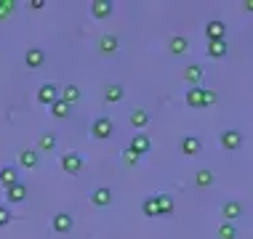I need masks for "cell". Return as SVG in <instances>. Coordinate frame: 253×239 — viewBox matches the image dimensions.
Listing matches in <instances>:
<instances>
[{"instance_id":"obj_1","label":"cell","mask_w":253,"mask_h":239,"mask_svg":"<svg viewBox=\"0 0 253 239\" xmlns=\"http://www.w3.org/2000/svg\"><path fill=\"white\" fill-rule=\"evenodd\" d=\"M61 170H64V173L78 175L80 170H83V157H80L78 152H67V154H61Z\"/></svg>"},{"instance_id":"obj_2","label":"cell","mask_w":253,"mask_h":239,"mask_svg":"<svg viewBox=\"0 0 253 239\" xmlns=\"http://www.w3.org/2000/svg\"><path fill=\"white\" fill-rule=\"evenodd\" d=\"M112 131H115V125H112V120H109V117H96V120H93V125H91L93 138H109Z\"/></svg>"},{"instance_id":"obj_3","label":"cell","mask_w":253,"mask_h":239,"mask_svg":"<svg viewBox=\"0 0 253 239\" xmlns=\"http://www.w3.org/2000/svg\"><path fill=\"white\" fill-rule=\"evenodd\" d=\"M221 215H224V221H227V223L237 221V218H243V202L227 200V202L221 205Z\"/></svg>"},{"instance_id":"obj_4","label":"cell","mask_w":253,"mask_h":239,"mask_svg":"<svg viewBox=\"0 0 253 239\" xmlns=\"http://www.w3.org/2000/svg\"><path fill=\"white\" fill-rule=\"evenodd\" d=\"M56 99H59V88L53 85V83H43V85L38 88V101H40V104H48L51 106Z\"/></svg>"},{"instance_id":"obj_5","label":"cell","mask_w":253,"mask_h":239,"mask_svg":"<svg viewBox=\"0 0 253 239\" xmlns=\"http://www.w3.org/2000/svg\"><path fill=\"white\" fill-rule=\"evenodd\" d=\"M240 143H243V131H224L221 133V146L227 149V152L240 149Z\"/></svg>"},{"instance_id":"obj_6","label":"cell","mask_w":253,"mask_h":239,"mask_svg":"<svg viewBox=\"0 0 253 239\" xmlns=\"http://www.w3.org/2000/svg\"><path fill=\"white\" fill-rule=\"evenodd\" d=\"M224 35H227V24H224V22L211 19V22L205 24V37H208V40H224Z\"/></svg>"},{"instance_id":"obj_7","label":"cell","mask_w":253,"mask_h":239,"mask_svg":"<svg viewBox=\"0 0 253 239\" xmlns=\"http://www.w3.org/2000/svg\"><path fill=\"white\" fill-rule=\"evenodd\" d=\"M51 229L56 231V234H67V231L72 229V215L70 213H56L51 221Z\"/></svg>"},{"instance_id":"obj_8","label":"cell","mask_w":253,"mask_h":239,"mask_svg":"<svg viewBox=\"0 0 253 239\" xmlns=\"http://www.w3.org/2000/svg\"><path fill=\"white\" fill-rule=\"evenodd\" d=\"M24 61H27L30 69H38V67H43V61H45V51L43 48H30V51L24 53Z\"/></svg>"},{"instance_id":"obj_9","label":"cell","mask_w":253,"mask_h":239,"mask_svg":"<svg viewBox=\"0 0 253 239\" xmlns=\"http://www.w3.org/2000/svg\"><path fill=\"white\" fill-rule=\"evenodd\" d=\"M38 162H40V152H35V149H24V152H19V165L22 168L32 170V168H38Z\"/></svg>"},{"instance_id":"obj_10","label":"cell","mask_w":253,"mask_h":239,"mask_svg":"<svg viewBox=\"0 0 253 239\" xmlns=\"http://www.w3.org/2000/svg\"><path fill=\"white\" fill-rule=\"evenodd\" d=\"M112 11H115V3H109V0H96V3L91 5V16L93 19H107Z\"/></svg>"},{"instance_id":"obj_11","label":"cell","mask_w":253,"mask_h":239,"mask_svg":"<svg viewBox=\"0 0 253 239\" xmlns=\"http://www.w3.org/2000/svg\"><path fill=\"white\" fill-rule=\"evenodd\" d=\"M184 99H187V106H192V109H205V101H203V88H200V85L189 88Z\"/></svg>"},{"instance_id":"obj_12","label":"cell","mask_w":253,"mask_h":239,"mask_svg":"<svg viewBox=\"0 0 253 239\" xmlns=\"http://www.w3.org/2000/svg\"><path fill=\"white\" fill-rule=\"evenodd\" d=\"M200 149H203V143H200L197 136H184V138H181V154L192 157V154L200 152Z\"/></svg>"},{"instance_id":"obj_13","label":"cell","mask_w":253,"mask_h":239,"mask_svg":"<svg viewBox=\"0 0 253 239\" xmlns=\"http://www.w3.org/2000/svg\"><path fill=\"white\" fill-rule=\"evenodd\" d=\"M91 202L96 205V207H107V205L112 202V189H107V186H99V189L91 194Z\"/></svg>"},{"instance_id":"obj_14","label":"cell","mask_w":253,"mask_h":239,"mask_svg":"<svg viewBox=\"0 0 253 239\" xmlns=\"http://www.w3.org/2000/svg\"><path fill=\"white\" fill-rule=\"evenodd\" d=\"M227 51H229L227 40H208V56H211V59L227 56Z\"/></svg>"},{"instance_id":"obj_15","label":"cell","mask_w":253,"mask_h":239,"mask_svg":"<svg viewBox=\"0 0 253 239\" xmlns=\"http://www.w3.org/2000/svg\"><path fill=\"white\" fill-rule=\"evenodd\" d=\"M149 146H152V143H149L147 136H144V133H136L133 138H131V146H128V149H133V152L141 157V154H147V152H149Z\"/></svg>"},{"instance_id":"obj_16","label":"cell","mask_w":253,"mask_h":239,"mask_svg":"<svg viewBox=\"0 0 253 239\" xmlns=\"http://www.w3.org/2000/svg\"><path fill=\"white\" fill-rule=\"evenodd\" d=\"M5 197H8V202H24V197H27V186H24L22 181L13 183V186L5 189Z\"/></svg>"},{"instance_id":"obj_17","label":"cell","mask_w":253,"mask_h":239,"mask_svg":"<svg viewBox=\"0 0 253 239\" xmlns=\"http://www.w3.org/2000/svg\"><path fill=\"white\" fill-rule=\"evenodd\" d=\"M118 37H115V35H101L99 37V51L101 53H104V56H109V53H115V51H118Z\"/></svg>"},{"instance_id":"obj_18","label":"cell","mask_w":253,"mask_h":239,"mask_svg":"<svg viewBox=\"0 0 253 239\" xmlns=\"http://www.w3.org/2000/svg\"><path fill=\"white\" fill-rule=\"evenodd\" d=\"M0 183H3L5 189L13 186V183H19V173H16V168H11V165L0 168Z\"/></svg>"},{"instance_id":"obj_19","label":"cell","mask_w":253,"mask_h":239,"mask_svg":"<svg viewBox=\"0 0 253 239\" xmlns=\"http://www.w3.org/2000/svg\"><path fill=\"white\" fill-rule=\"evenodd\" d=\"M128 120H131V125L136 128V131H141V128H147V125H149V114H147V109H133Z\"/></svg>"},{"instance_id":"obj_20","label":"cell","mask_w":253,"mask_h":239,"mask_svg":"<svg viewBox=\"0 0 253 239\" xmlns=\"http://www.w3.org/2000/svg\"><path fill=\"white\" fill-rule=\"evenodd\" d=\"M61 101H64V104H70V106H75V104L80 101V88H78V85L61 88Z\"/></svg>"},{"instance_id":"obj_21","label":"cell","mask_w":253,"mask_h":239,"mask_svg":"<svg viewBox=\"0 0 253 239\" xmlns=\"http://www.w3.org/2000/svg\"><path fill=\"white\" fill-rule=\"evenodd\" d=\"M184 80H187V83H192V85H200V80H203V67H200V64H189L187 69H184Z\"/></svg>"},{"instance_id":"obj_22","label":"cell","mask_w":253,"mask_h":239,"mask_svg":"<svg viewBox=\"0 0 253 239\" xmlns=\"http://www.w3.org/2000/svg\"><path fill=\"white\" fill-rule=\"evenodd\" d=\"M51 114H53V117H59V120H67V117L72 114V106L64 104L61 99H56V101L51 104Z\"/></svg>"},{"instance_id":"obj_23","label":"cell","mask_w":253,"mask_h":239,"mask_svg":"<svg viewBox=\"0 0 253 239\" xmlns=\"http://www.w3.org/2000/svg\"><path fill=\"white\" fill-rule=\"evenodd\" d=\"M123 93H126V91H123V85H107L104 88V101H107V104H118V101L123 99Z\"/></svg>"},{"instance_id":"obj_24","label":"cell","mask_w":253,"mask_h":239,"mask_svg":"<svg viewBox=\"0 0 253 239\" xmlns=\"http://www.w3.org/2000/svg\"><path fill=\"white\" fill-rule=\"evenodd\" d=\"M187 48H189V43H187V37H181V35H173L170 43H168L170 53H187Z\"/></svg>"},{"instance_id":"obj_25","label":"cell","mask_w":253,"mask_h":239,"mask_svg":"<svg viewBox=\"0 0 253 239\" xmlns=\"http://www.w3.org/2000/svg\"><path fill=\"white\" fill-rule=\"evenodd\" d=\"M141 210H144V215H149V218H157V215H160V207H157V197H155V194L147 197V200L141 202Z\"/></svg>"},{"instance_id":"obj_26","label":"cell","mask_w":253,"mask_h":239,"mask_svg":"<svg viewBox=\"0 0 253 239\" xmlns=\"http://www.w3.org/2000/svg\"><path fill=\"white\" fill-rule=\"evenodd\" d=\"M157 197V207H160V215H170L173 213V200L168 194H155Z\"/></svg>"},{"instance_id":"obj_27","label":"cell","mask_w":253,"mask_h":239,"mask_svg":"<svg viewBox=\"0 0 253 239\" xmlns=\"http://www.w3.org/2000/svg\"><path fill=\"white\" fill-rule=\"evenodd\" d=\"M195 183L200 189H208V186H213V173L211 170H200V173L195 175Z\"/></svg>"},{"instance_id":"obj_28","label":"cell","mask_w":253,"mask_h":239,"mask_svg":"<svg viewBox=\"0 0 253 239\" xmlns=\"http://www.w3.org/2000/svg\"><path fill=\"white\" fill-rule=\"evenodd\" d=\"M40 149H43V152H53V149H56V136H53V133H43V136H40Z\"/></svg>"},{"instance_id":"obj_29","label":"cell","mask_w":253,"mask_h":239,"mask_svg":"<svg viewBox=\"0 0 253 239\" xmlns=\"http://www.w3.org/2000/svg\"><path fill=\"white\" fill-rule=\"evenodd\" d=\"M218 239H237V229L232 223H221L218 226Z\"/></svg>"},{"instance_id":"obj_30","label":"cell","mask_w":253,"mask_h":239,"mask_svg":"<svg viewBox=\"0 0 253 239\" xmlns=\"http://www.w3.org/2000/svg\"><path fill=\"white\" fill-rule=\"evenodd\" d=\"M13 8H16V3H13V0H0V19L11 16Z\"/></svg>"},{"instance_id":"obj_31","label":"cell","mask_w":253,"mask_h":239,"mask_svg":"<svg viewBox=\"0 0 253 239\" xmlns=\"http://www.w3.org/2000/svg\"><path fill=\"white\" fill-rule=\"evenodd\" d=\"M141 157L133 152V149H126V152H123V162H126V165H136V162H139Z\"/></svg>"},{"instance_id":"obj_32","label":"cell","mask_w":253,"mask_h":239,"mask_svg":"<svg viewBox=\"0 0 253 239\" xmlns=\"http://www.w3.org/2000/svg\"><path fill=\"white\" fill-rule=\"evenodd\" d=\"M203 101H205V109L216 104V91H211V88H203Z\"/></svg>"},{"instance_id":"obj_33","label":"cell","mask_w":253,"mask_h":239,"mask_svg":"<svg viewBox=\"0 0 253 239\" xmlns=\"http://www.w3.org/2000/svg\"><path fill=\"white\" fill-rule=\"evenodd\" d=\"M8 221H11V210L0 205V226H8Z\"/></svg>"},{"instance_id":"obj_34","label":"cell","mask_w":253,"mask_h":239,"mask_svg":"<svg viewBox=\"0 0 253 239\" xmlns=\"http://www.w3.org/2000/svg\"><path fill=\"white\" fill-rule=\"evenodd\" d=\"M30 5H32V8H43L45 0H30Z\"/></svg>"},{"instance_id":"obj_35","label":"cell","mask_w":253,"mask_h":239,"mask_svg":"<svg viewBox=\"0 0 253 239\" xmlns=\"http://www.w3.org/2000/svg\"><path fill=\"white\" fill-rule=\"evenodd\" d=\"M243 8H245V11H253V0H245V3H243Z\"/></svg>"}]
</instances>
